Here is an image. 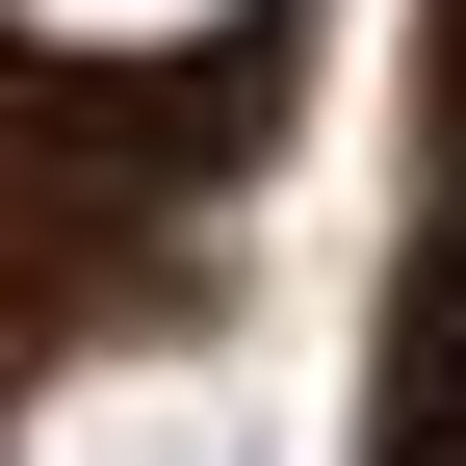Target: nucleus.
<instances>
[{
    "instance_id": "obj_1",
    "label": "nucleus",
    "mask_w": 466,
    "mask_h": 466,
    "mask_svg": "<svg viewBox=\"0 0 466 466\" xmlns=\"http://www.w3.org/2000/svg\"><path fill=\"white\" fill-rule=\"evenodd\" d=\"M0 26H52V52H182L208 0H0Z\"/></svg>"
}]
</instances>
